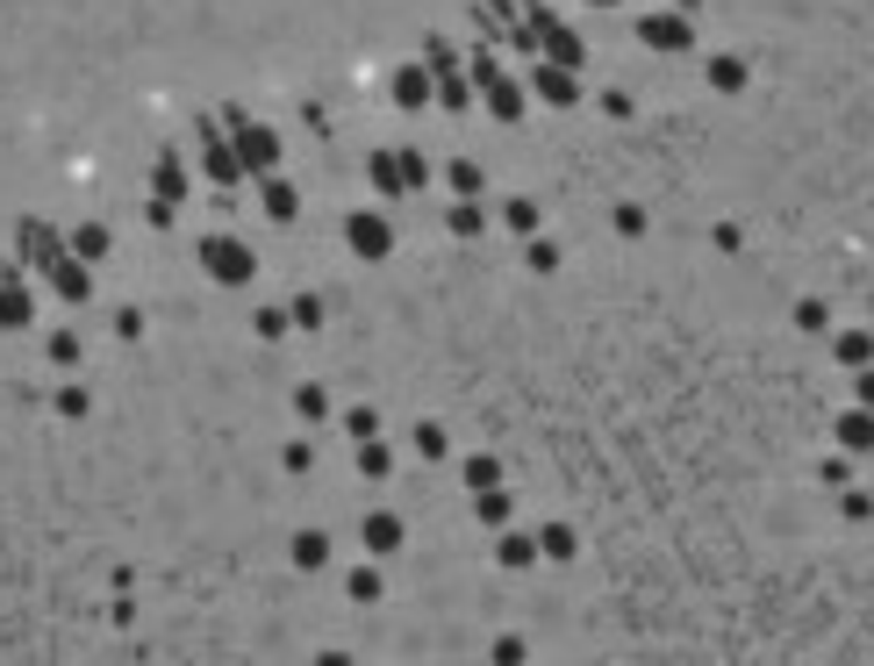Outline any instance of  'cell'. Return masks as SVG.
Instances as JSON below:
<instances>
[{"instance_id": "36", "label": "cell", "mask_w": 874, "mask_h": 666, "mask_svg": "<svg viewBox=\"0 0 874 666\" xmlns=\"http://www.w3.org/2000/svg\"><path fill=\"white\" fill-rule=\"evenodd\" d=\"M395 158H402V179H409V194H416V187H430V158H424L416 144H402Z\"/></svg>"}, {"instance_id": "31", "label": "cell", "mask_w": 874, "mask_h": 666, "mask_svg": "<svg viewBox=\"0 0 874 666\" xmlns=\"http://www.w3.org/2000/svg\"><path fill=\"white\" fill-rule=\"evenodd\" d=\"M459 474H466V495H480V488H502V459H488V451H474V459H466Z\"/></svg>"}, {"instance_id": "27", "label": "cell", "mask_w": 874, "mask_h": 666, "mask_svg": "<svg viewBox=\"0 0 874 666\" xmlns=\"http://www.w3.org/2000/svg\"><path fill=\"white\" fill-rule=\"evenodd\" d=\"M502 222H509V230H517V237H538V222H545V208H538L531 194H509V201H502Z\"/></svg>"}, {"instance_id": "45", "label": "cell", "mask_w": 874, "mask_h": 666, "mask_svg": "<svg viewBox=\"0 0 874 666\" xmlns=\"http://www.w3.org/2000/svg\"><path fill=\"white\" fill-rule=\"evenodd\" d=\"M602 115H610V123H631V94H624V86H610V94H602Z\"/></svg>"}, {"instance_id": "16", "label": "cell", "mask_w": 874, "mask_h": 666, "mask_svg": "<svg viewBox=\"0 0 874 666\" xmlns=\"http://www.w3.org/2000/svg\"><path fill=\"white\" fill-rule=\"evenodd\" d=\"M51 294L58 301H86V294H94V272H86V259H72V251H65V259L51 266Z\"/></svg>"}, {"instance_id": "9", "label": "cell", "mask_w": 874, "mask_h": 666, "mask_svg": "<svg viewBox=\"0 0 874 666\" xmlns=\"http://www.w3.org/2000/svg\"><path fill=\"white\" fill-rule=\"evenodd\" d=\"M37 323V294H29V280L22 272H0V330H29Z\"/></svg>"}, {"instance_id": "4", "label": "cell", "mask_w": 874, "mask_h": 666, "mask_svg": "<svg viewBox=\"0 0 874 666\" xmlns=\"http://www.w3.org/2000/svg\"><path fill=\"white\" fill-rule=\"evenodd\" d=\"M638 43L659 51V58H681V51H696V22H688L681 8H645L638 14Z\"/></svg>"}, {"instance_id": "32", "label": "cell", "mask_w": 874, "mask_h": 666, "mask_svg": "<svg viewBox=\"0 0 874 666\" xmlns=\"http://www.w3.org/2000/svg\"><path fill=\"white\" fill-rule=\"evenodd\" d=\"M294 416H301V423H323V416H330V395H323L315 381H301V387H294Z\"/></svg>"}, {"instance_id": "40", "label": "cell", "mask_w": 874, "mask_h": 666, "mask_svg": "<svg viewBox=\"0 0 874 666\" xmlns=\"http://www.w3.org/2000/svg\"><path fill=\"white\" fill-rule=\"evenodd\" d=\"M818 480H824V488H846V480H853V451H832V459H818Z\"/></svg>"}, {"instance_id": "24", "label": "cell", "mask_w": 874, "mask_h": 666, "mask_svg": "<svg viewBox=\"0 0 874 666\" xmlns=\"http://www.w3.org/2000/svg\"><path fill=\"white\" fill-rule=\"evenodd\" d=\"M288 552H294L301 573H323V566H330V531H294Z\"/></svg>"}, {"instance_id": "43", "label": "cell", "mask_w": 874, "mask_h": 666, "mask_svg": "<svg viewBox=\"0 0 874 666\" xmlns=\"http://www.w3.org/2000/svg\"><path fill=\"white\" fill-rule=\"evenodd\" d=\"M43 352H51V366H80V337H72V330H58Z\"/></svg>"}, {"instance_id": "38", "label": "cell", "mask_w": 874, "mask_h": 666, "mask_svg": "<svg viewBox=\"0 0 874 666\" xmlns=\"http://www.w3.org/2000/svg\"><path fill=\"white\" fill-rule=\"evenodd\" d=\"M344 437H381V408H344Z\"/></svg>"}, {"instance_id": "15", "label": "cell", "mask_w": 874, "mask_h": 666, "mask_svg": "<svg viewBox=\"0 0 874 666\" xmlns=\"http://www.w3.org/2000/svg\"><path fill=\"white\" fill-rule=\"evenodd\" d=\"M387 94H395V108H430V65H395Z\"/></svg>"}, {"instance_id": "44", "label": "cell", "mask_w": 874, "mask_h": 666, "mask_svg": "<svg viewBox=\"0 0 874 666\" xmlns=\"http://www.w3.org/2000/svg\"><path fill=\"white\" fill-rule=\"evenodd\" d=\"M523 659H531V645H523V638H495V666H523Z\"/></svg>"}, {"instance_id": "39", "label": "cell", "mask_w": 874, "mask_h": 666, "mask_svg": "<svg viewBox=\"0 0 874 666\" xmlns=\"http://www.w3.org/2000/svg\"><path fill=\"white\" fill-rule=\"evenodd\" d=\"M251 330H259L266 344H280V337H288L294 323H288V309H259V315H251Z\"/></svg>"}, {"instance_id": "21", "label": "cell", "mask_w": 874, "mask_h": 666, "mask_svg": "<svg viewBox=\"0 0 874 666\" xmlns=\"http://www.w3.org/2000/svg\"><path fill=\"white\" fill-rule=\"evenodd\" d=\"M344 595H352V602H381V595H387V573H381V559H358V566L344 573Z\"/></svg>"}, {"instance_id": "11", "label": "cell", "mask_w": 874, "mask_h": 666, "mask_svg": "<svg viewBox=\"0 0 874 666\" xmlns=\"http://www.w3.org/2000/svg\"><path fill=\"white\" fill-rule=\"evenodd\" d=\"M495 559H502V573H531L538 566V531L502 523V531H495Z\"/></svg>"}, {"instance_id": "28", "label": "cell", "mask_w": 874, "mask_h": 666, "mask_svg": "<svg viewBox=\"0 0 874 666\" xmlns=\"http://www.w3.org/2000/svg\"><path fill=\"white\" fill-rule=\"evenodd\" d=\"M574 552H581L574 523H538V559H574Z\"/></svg>"}, {"instance_id": "14", "label": "cell", "mask_w": 874, "mask_h": 666, "mask_svg": "<svg viewBox=\"0 0 874 666\" xmlns=\"http://www.w3.org/2000/svg\"><path fill=\"white\" fill-rule=\"evenodd\" d=\"M703 80H710V94H746V86H752V72H746V58L717 51V58H703Z\"/></svg>"}, {"instance_id": "2", "label": "cell", "mask_w": 874, "mask_h": 666, "mask_svg": "<svg viewBox=\"0 0 874 666\" xmlns=\"http://www.w3.org/2000/svg\"><path fill=\"white\" fill-rule=\"evenodd\" d=\"M201 272L216 287H251V280H259V251H251L244 237L216 230V237H201Z\"/></svg>"}, {"instance_id": "48", "label": "cell", "mask_w": 874, "mask_h": 666, "mask_svg": "<svg viewBox=\"0 0 874 666\" xmlns=\"http://www.w3.org/2000/svg\"><path fill=\"white\" fill-rule=\"evenodd\" d=\"M280 466H288V474H309L315 451H309V445H288V451H280Z\"/></svg>"}, {"instance_id": "47", "label": "cell", "mask_w": 874, "mask_h": 666, "mask_svg": "<svg viewBox=\"0 0 874 666\" xmlns=\"http://www.w3.org/2000/svg\"><path fill=\"white\" fill-rule=\"evenodd\" d=\"M86 408H94V402H86V387H65V395H58V416H86Z\"/></svg>"}, {"instance_id": "17", "label": "cell", "mask_w": 874, "mask_h": 666, "mask_svg": "<svg viewBox=\"0 0 874 666\" xmlns=\"http://www.w3.org/2000/svg\"><path fill=\"white\" fill-rule=\"evenodd\" d=\"M22 259H29V266H43V272L65 259V244H58L51 222H22Z\"/></svg>"}, {"instance_id": "42", "label": "cell", "mask_w": 874, "mask_h": 666, "mask_svg": "<svg viewBox=\"0 0 874 666\" xmlns=\"http://www.w3.org/2000/svg\"><path fill=\"white\" fill-rule=\"evenodd\" d=\"M610 222H616V237H645V208H638V201H616Z\"/></svg>"}, {"instance_id": "12", "label": "cell", "mask_w": 874, "mask_h": 666, "mask_svg": "<svg viewBox=\"0 0 874 666\" xmlns=\"http://www.w3.org/2000/svg\"><path fill=\"white\" fill-rule=\"evenodd\" d=\"M402 538H409V531H402V517H395V509H373V517H358V544H366L373 559L402 552Z\"/></svg>"}, {"instance_id": "29", "label": "cell", "mask_w": 874, "mask_h": 666, "mask_svg": "<svg viewBox=\"0 0 874 666\" xmlns=\"http://www.w3.org/2000/svg\"><path fill=\"white\" fill-rule=\"evenodd\" d=\"M352 451H358V474H366V480H387V474H395V451H387L381 437H358Z\"/></svg>"}, {"instance_id": "18", "label": "cell", "mask_w": 874, "mask_h": 666, "mask_svg": "<svg viewBox=\"0 0 874 666\" xmlns=\"http://www.w3.org/2000/svg\"><path fill=\"white\" fill-rule=\"evenodd\" d=\"M839 451H853V459H861V451H874V408L853 402L846 416H839Z\"/></svg>"}, {"instance_id": "46", "label": "cell", "mask_w": 874, "mask_h": 666, "mask_svg": "<svg viewBox=\"0 0 874 666\" xmlns=\"http://www.w3.org/2000/svg\"><path fill=\"white\" fill-rule=\"evenodd\" d=\"M115 337L137 344V337H144V315H137V309H115Z\"/></svg>"}, {"instance_id": "25", "label": "cell", "mask_w": 874, "mask_h": 666, "mask_svg": "<svg viewBox=\"0 0 874 666\" xmlns=\"http://www.w3.org/2000/svg\"><path fill=\"white\" fill-rule=\"evenodd\" d=\"M150 187H158V201H187V165H179V150H165V158H158Z\"/></svg>"}, {"instance_id": "13", "label": "cell", "mask_w": 874, "mask_h": 666, "mask_svg": "<svg viewBox=\"0 0 874 666\" xmlns=\"http://www.w3.org/2000/svg\"><path fill=\"white\" fill-rule=\"evenodd\" d=\"M366 179H373V194H381V201H409V179H402V158H395V150H373V158H366Z\"/></svg>"}, {"instance_id": "3", "label": "cell", "mask_w": 874, "mask_h": 666, "mask_svg": "<svg viewBox=\"0 0 874 666\" xmlns=\"http://www.w3.org/2000/svg\"><path fill=\"white\" fill-rule=\"evenodd\" d=\"M424 65H430V101L437 108H451V115H466L474 108V80H466V65L451 58V43H424Z\"/></svg>"}, {"instance_id": "41", "label": "cell", "mask_w": 874, "mask_h": 666, "mask_svg": "<svg viewBox=\"0 0 874 666\" xmlns=\"http://www.w3.org/2000/svg\"><path fill=\"white\" fill-rule=\"evenodd\" d=\"M416 459H445V423H416Z\"/></svg>"}, {"instance_id": "7", "label": "cell", "mask_w": 874, "mask_h": 666, "mask_svg": "<svg viewBox=\"0 0 874 666\" xmlns=\"http://www.w3.org/2000/svg\"><path fill=\"white\" fill-rule=\"evenodd\" d=\"M531 101H545V108H581V72L552 65V58H531Z\"/></svg>"}, {"instance_id": "8", "label": "cell", "mask_w": 874, "mask_h": 666, "mask_svg": "<svg viewBox=\"0 0 874 666\" xmlns=\"http://www.w3.org/2000/svg\"><path fill=\"white\" fill-rule=\"evenodd\" d=\"M480 101H488V115H495V123H523V115H531V86H523V80H509V72H495V80L480 86Z\"/></svg>"}, {"instance_id": "26", "label": "cell", "mask_w": 874, "mask_h": 666, "mask_svg": "<svg viewBox=\"0 0 874 666\" xmlns=\"http://www.w3.org/2000/svg\"><path fill=\"white\" fill-rule=\"evenodd\" d=\"M108 244H115V237L108 230H101V222H80V230H72V259H86V266H101V259H108Z\"/></svg>"}, {"instance_id": "10", "label": "cell", "mask_w": 874, "mask_h": 666, "mask_svg": "<svg viewBox=\"0 0 874 666\" xmlns=\"http://www.w3.org/2000/svg\"><path fill=\"white\" fill-rule=\"evenodd\" d=\"M538 58H552V65L581 72V65H587V43H581V29H566L560 14H552V22H545V37H538Z\"/></svg>"}, {"instance_id": "5", "label": "cell", "mask_w": 874, "mask_h": 666, "mask_svg": "<svg viewBox=\"0 0 874 666\" xmlns=\"http://www.w3.org/2000/svg\"><path fill=\"white\" fill-rule=\"evenodd\" d=\"M344 244H352V259L381 266V259H395V222H387L381 208H352V216H344Z\"/></svg>"}, {"instance_id": "34", "label": "cell", "mask_w": 874, "mask_h": 666, "mask_svg": "<svg viewBox=\"0 0 874 666\" xmlns=\"http://www.w3.org/2000/svg\"><path fill=\"white\" fill-rule=\"evenodd\" d=\"M795 330H818V337L832 330V309H824V294H803V301H795Z\"/></svg>"}, {"instance_id": "33", "label": "cell", "mask_w": 874, "mask_h": 666, "mask_svg": "<svg viewBox=\"0 0 874 666\" xmlns=\"http://www.w3.org/2000/svg\"><path fill=\"white\" fill-rule=\"evenodd\" d=\"M523 259H531V272H560V244H552V237H523Z\"/></svg>"}, {"instance_id": "50", "label": "cell", "mask_w": 874, "mask_h": 666, "mask_svg": "<svg viewBox=\"0 0 874 666\" xmlns=\"http://www.w3.org/2000/svg\"><path fill=\"white\" fill-rule=\"evenodd\" d=\"M710 237H717V251H738V244H746V230H738V222H717Z\"/></svg>"}, {"instance_id": "19", "label": "cell", "mask_w": 874, "mask_h": 666, "mask_svg": "<svg viewBox=\"0 0 874 666\" xmlns=\"http://www.w3.org/2000/svg\"><path fill=\"white\" fill-rule=\"evenodd\" d=\"M474 523H480V531H502V523H517V502H509V488H480V495H474Z\"/></svg>"}, {"instance_id": "1", "label": "cell", "mask_w": 874, "mask_h": 666, "mask_svg": "<svg viewBox=\"0 0 874 666\" xmlns=\"http://www.w3.org/2000/svg\"><path fill=\"white\" fill-rule=\"evenodd\" d=\"M222 129H230V150H237V165H244V179L280 173V129L251 123L244 108H230V115H222Z\"/></svg>"}, {"instance_id": "37", "label": "cell", "mask_w": 874, "mask_h": 666, "mask_svg": "<svg viewBox=\"0 0 874 666\" xmlns=\"http://www.w3.org/2000/svg\"><path fill=\"white\" fill-rule=\"evenodd\" d=\"M288 323L294 330H323V301H315V294H294L288 301Z\"/></svg>"}, {"instance_id": "6", "label": "cell", "mask_w": 874, "mask_h": 666, "mask_svg": "<svg viewBox=\"0 0 874 666\" xmlns=\"http://www.w3.org/2000/svg\"><path fill=\"white\" fill-rule=\"evenodd\" d=\"M194 144H201V165H208V179H216V187H237V179H244V165H237V150H230V129H222V115H216V123H194Z\"/></svg>"}, {"instance_id": "22", "label": "cell", "mask_w": 874, "mask_h": 666, "mask_svg": "<svg viewBox=\"0 0 874 666\" xmlns=\"http://www.w3.org/2000/svg\"><path fill=\"white\" fill-rule=\"evenodd\" d=\"M832 358L846 373H861V366H874V337H867V330H839V337H832Z\"/></svg>"}, {"instance_id": "30", "label": "cell", "mask_w": 874, "mask_h": 666, "mask_svg": "<svg viewBox=\"0 0 874 666\" xmlns=\"http://www.w3.org/2000/svg\"><path fill=\"white\" fill-rule=\"evenodd\" d=\"M445 230H451V237H488V208H480V201H451Z\"/></svg>"}, {"instance_id": "20", "label": "cell", "mask_w": 874, "mask_h": 666, "mask_svg": "<svg viewBox=\"0 0 874 666\" xmlns=\"http://www.w3.org/2000/svg\"><path fill=\"white\" fill-rule=\"evenodd\" d=\"M259 187H266V216H273V222H294V216H301V187H294V179L266 173Z\"/></svg>"}, {"instance_id": "23", "label": "cell", "mask_w": 874, "mask_h": 666, "mask_svg": "<svg viewBox=\"0 0 874 666\" xmlns=\"http://www.w3.org/2000/svg\"><path fill=\"white\" fill-rule=\"evenodd\" d=\"M445 187H451V201H480V187H488V173H480L474 158H451V165H445Z\"/></svg>"}, {"instance_id": "51", "label": "cell", "mask_w": 874, "mask_h": 666, "mask_svg": "<svg viewBox=\"0 0 874 666\" xmlns=\"http://www.w3.org/2000/svg\"><path fill=\"white\" fill-rule=\"evenodd\" d=\"M674 8H681V14H696V8H703V0H674Z\"/></svg>"}, {"instance_id": "35", "label": "cell", "mask_w": 874, "mask_h": 666, "mask_svg": "<svg viewBox=\"0 0 874 666\" xmlns=\"http://www.w3.org/2000/svg\"><path fill=\"white\" fill-rule=\"evenodd\" d=\"M839 517H846V523H867V517H874V495L846 480V488H839Z\"/></svg>"}, {"instance_id": "49", "label": "cell", "mask_w": 874, "mask_h": 666, "mask_svg": "<svg viewBox=\"0 0 874 666\" xmlns=\"http://www.w3.org/2000/svg\"><path fill=\"white\" fill-rule=\"evenodd\" d=\"M853 402H861V408H874V366H861V373H853Z\"/></svg>"}]
</instances>
